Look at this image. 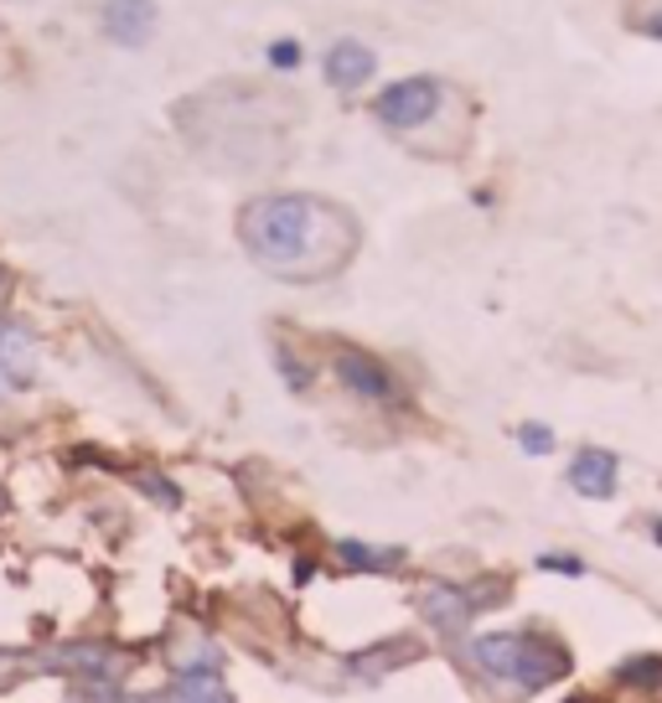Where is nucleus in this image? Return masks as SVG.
<instances>
[{
    "label": "nucleus",
    "instance_id": "f257e3e1",
    "mask_svg": "<svg viewBox=\"0 0 662 703\" xmlns=\"http://www.w3.org/2000/svg\"><path fill=\"white\" fill-rule=\"evenodd\" d=\"M238 243L274 279L316 285L347 270L357 254V217L311 192H270L253 196L238 213Z\"/></svg>",
    "mask_w": 662,
    "mask_h": 703
},
{
    "label": "nucleus",
    "instance_id": "39448f33",
    "mask_svg": "<svg viewBox=\"0 0 662 703\" xmlns=\"http://www.w3.org/2000/svg\"><path fill=\"white\" fill-rule=\"evenodd\" d=\"M321 68H327V83L336 88V94H357V88H368L373 73H378V52L357 37H336L327 47Z\"/></svg>",
    "mask_w": 662,
    "mask_h": 703
},
{
    "label": "nucleus",
    "instance_id": "dca6fc26",
    "mask_svg": "<svg viewBox=\"0 0 662 703\" xmlns=\"http://www.w3.org/2000/svg\"><path fill=\"white\" fill-rule=\"evenodd\" d=\"M631 32H642V37L662 41V5H652V11H637V16H631Z\"/></svg>",
    "mask_w": 662,
    "mask_h": 703
},
{
    "label": "nucleus",
    "instance_id": "6e6552de",
    "mask_svg": "<svg viewBox=\"0 0 662 703\" xmlns=\"http://www.w3.org/2000/svg\"><path fill=\"white\" fill-rule=\"evenodd\" d=\"M616 470H622V461H616L611 450L584 445L580 455L569 461V487L580 491V497H590V502H605V497L616 491Z\"/></svg>",
    "mask_w": 662,
    "mask_h": 703
},
{
    "label": "nucleus",
    "instance_id": "9b49d317",
    "mask_svg": "<svg viewBox=\"0 0 662 703\" xmlns=\"http://www.w3.org/2000/svg\"><path fill=\"white\" fill-rule=\"evenodd\" d=\"M32 657H21V652H0V693H11V688H21L26 678H32Z\"/></svg>",
    "mask_w": 662,
    "mask_h": 703
},
{
    "label": "nucleus",
    "instance_id": "4468645a",
    "mask_svg": "<svg viewBox=\"0 0 662 703\" xmlns=\"http://www.w3.org/2000/svg\"><path fill=\"white\" fill-rule=\"evenodd\" d=\"M270 68H300V41L295 37H280V41H270Z\"/></svg>",
    "mask_w": 662,
    "mask_h": 703
},
{
    "label": "nucleus",
    "instance_id": "2eb2a0df",
    "mask_svg": "<svg viewBox=\"0 0 662 703\" xmlns=\"http://www.w3.org/2000/svg\"><path fill=\"white\" fill-rule=\"evenodd\" d=\"M539 569H554V574H569V580H580V574H584V559H575V553H544V559H539Z\"/></svg>",
    "mask_w": 662,
    "mask_h": 703
},
{
    "label": "nucleus",
    "instance_id": "f03ea898",
    "mask_svg": "<svg viewBox=\"0 0 662 703\" xmlns=\"http://www.w3.org/2000/svg\"><path fill=\"white\" fill-rule=\"evenodd\" d=\"M476 667H487L492 678L518 688H548L569 672V657L559 646L539 642V636H523V631H492V636H476L471 646Z\"/></svg>",
    "mask_w": 662,
    "mask_h": 703
},
{
    "label": "nucleus",
    "instance_id": "9d476101",
    "mask_svg": "<svg viewBox=\"0 0 662 703\" xmlns=\"http://www.w3.org/2000/svg\"><path fill=\"white\" fill-rule=\"evenodd\" d=\"M161 703H228V693L217 683H208V678H187L181 688H172Z\"/></svg>",
    "mask_w": 662,
    "mask_h": 703
},
{
    "label": "nucleus",
    "instance_id": "0eeeda50",
    "mask_svg": "<svg viewBox=\"0 0 662 703\" xmlns=\"http://www.w3.org/2000/svg\"><path fill=\"white\" fill-rule=\"evenodd\" d=\"M0 378L11 389H32L37 383V342L21 321H0Z\"/></svg>",
    "mask_w": 662,
    "mask_h": 703
},
{
    "label": "nucleus",
    "instance_id": "f8f14e48",
    "mask_svg": "<svg viewBox=\"0 0 662 703\" xmlns=\"http://www.w3.org/2000/svg\"><path fill=\"white\" fill-rule=\"evenodd\" d=\"M342 559L357 569H389L399 564V553H383V548H368V544H342Z\"/></svg>",
    "mask_w": 662,
    "mask_h": 703
},
{
    "label": "nucleus",
    "instance_id": "f3484780",
    "mask_svg": "<svg viewBox=\"0 0 662 703\" xmlns=\"http://www.w3.org/2000/svg\"><path fill=\"white\" fill-rule=\"evenodd\" d=\"M652 544L662 548V517H652Z\"/></svg>",
    "mask_w": 662,
    "mask_h": 703
},
{
    "label": "nucleus",
    "instance_id": "7ed1b4c3",
    "mask_svg": "<svg viewBox=\"0 0 662 703\" xmlns=\"http://www.w3.org/2000/svg\"><path fill=\"white\" fill-rule=\"evenodd\" d=\"M446 98H450V88L440 79H429V73H419V79H399L373 98V119L389 124L393 135H414V130H425L429 119L446 109Z\"/></svg>",
    "mask_w": 662,
    "mask_h": 703
},
{
    "label": "nucleus",
    "instance_id": "1a4fd4ad",
    "mask_svg": "<svg viewBox=\"0 0 662 703\" xmlns=\"http://www.w3.org/2000/svg\"><path fill=\"white\" fill-rule=\"evenodd\" d=\"M419 610L429 616V625L461 631V625L482 610V595H476V589H456V585H429L425 595H419Z\"/></svg>",
    "mask_w": 662,
    "mask_h": 703
},
{
    "label": "nucleus",
    "instance_id": "423d86ee",
    "mask_svg": "<svg viewBox=\"0 0 662 703\" xmlns=\"http://www.w3.org/2000/svg\"><path fill=\"white\" fill-rule=\"evenodd\" d=\"M156 0H104L98 5V26L115 47H145L156 32Z\"/></svg>",
    "mask_w": 662,
    "mask_h": 703
},
{
    "label": "nucleus",
    "instance_id": "20e7f679",
    "mask_svg": "<svg viewBox=\"0 0 662 703\" xmlns=\"http://www.w3.org/2000/svg\"><path fill=\"white\" fill-rule=\"evenodd\" d=\"M331 372H336L342 389L357 393V398H368V404H399V398H404V389H399V378L389 372V362H378V357H368V352H357V347H336Z\"/></svg>",
    "mask_w": 662,
    "mask_h": 703
},
{
    "label": "nucleus",
    "instance_id": "ddd939ff",
    "mask_svg": "<svg viewBox=\"0 0 662 703\" xmlns=\"http://www.w3.org/2000/svg\"><path fill=\"white\" fill-rule=\"evenodd\" d=\"M518 445H523L528 455H548V450H554V430H548V425H518Z\"/></svg>",
    "mask_w": 662,
    "mask_h": 703
}]
</instances>
